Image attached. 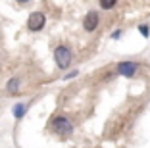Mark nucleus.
<instances>
[{"instance_id": "4", "label": "nucleus", "mask_w": 150, "mask_h": 148, "mask_svg": "<svg viewBox=\"0 0 150 148\" xmlns=\"http://www.w3.org/2000/svg\"><path fill=\"white\" fill-rule=\"evenodd\" d=\"M98 23H100V16H98V12L91 10V12L85 16V19H83V29L88 31V33H93V31H96Z\"/></svg>"}, {"instance_id": "12", "label": "nucleus", "mask_w": 150, "mask_h": 148, "mask_svg": "<svg viewBox=\"0 0 150 148\" xmlns=\"http://www.w3.org/2000/svg\"><path fill=\"white\" fill-rule=\"evenodd\" d=\"M19 4H25V2H29V0H18Z\"/></svg>"}, {"instance_id": "8", "label": "nucleus", "mask_w": 150, "mask_h": 148, "mask_svg": "<svg viewBox=\"0 0 150 148\" xmlns=\"http://www.w3.org/2000/svg\"><path fill=\"white\" fill-rule=\"evenodd\" d=\"M115 2H117V0H98V4H100L102 10H112L115 6Z\"/></svg>"}, {"instance_id": "2", "label": "nucleus", "mask_w": 150, "mask_h": 148, "mask_svg": "<svg viewBox=\"0 0 150 148\" xmlns=\"http://www.w3.org/2000/svg\"><path fill=\"white\" fill-rule=\"evenodd\" d=\"M71 60H73L71 50L66 46V44H60V46L54 48V62H56V65L60 67V69H67V67L71 65Z\"/></svg>"}, {"instance_id": "9", "label": "nucleus", "mask_w": 150, "mask_h": 148, "mask_svg": "<svg viewBox=\"0 0 150 148\" xmlns=\"http://www.w3.org/2000/svg\"><path fill=\"white\" fill-rule=\"evenodd\" d=\"M139 31H141V35H142V37H150V29H148V25H141V27H139Z\"/></svg>"}, {"instance_id": "11", "label": "nucleus", "mask_w": 150, "mask_h": 148, "mask_svg": "<svg viewBox=\"0 0 150 148\" xmlns=\"http://www.w3.org/2000/svg\"><path fill=\"white\" fill-rule=\"evenodd\" d=\"M119 37H121V31H114L112 33V39H119Z\"/></svg>"}, {"instance_id": "10", "label": "nucleus", "mask_w": 150, "mask_h": 148, "mask_svg": "<svg viewBox=\"0 0 150 148\" xmlns=\"http://www.w3.org/2000/svg\"><path fill=\"white\" fill-rule=\"evenodd\" d=\"M77 75H79V71L73 69V71H69L67 75H64V79H73V77H77Z\"/></svg>"}, {"instance_id": "5", "label": "nucleus", "mask_w": 150, "mask_h": 148, "mask_svg": "<svg viewBox=\"0 0 150 148\" xmlns=\"http://www.w3.org/2000/svg\"><path fill=\"white\" fill-rule=\"evenodd\" d=\"M139 71V64L135 62H119L117 64V73L123 77H133Z\"/></svg>"}, {"instance_id": "6", "label": "nucleus", "mask_w": 150, "mask_h": 148, "mask_svg": "<svg viewBox=\"0 0 150 148\" xmlns=\"http://www.w3.org/2000/svg\"><path fill=\"white\" fill-rule=\"evenodd\" d=\"M19 87H21L19 77H12L8 83H6V92H8V94H18V92H19Z\"/></svg>"}, {"instance_id": "7", "label": "nucleus", "mask_w": 150, "mask_h": 148, "mask_svg": "<svg viewBox=\"0 0 150 148\" xmlns=\"http://www.w3.org/2000/svg\"><path fill=\"white\" fill-rule=\"evenodd\" d=\"M25 112H27V104L25 102H19V104L13 106V118L16 119H21L23 115H25Z\"/></svg>"}, {"instance_id": "1", "label": "nucleus", "mask_w": 150, "mask_h": 148, "mask_svg": "<svg viewBox=\"0 0 150 148\" xmlns=\"http://www.w3.org/2000/svg\"><path fill=\"white\" fill-rule=\"evenodd\" d=\"M50 129L60 137H69L73 133V125H71L69 118H66V115H56L50 119Z\"/></svg>"}, {"instance_id": "3", "label": "nucleus", "mask_w": 150, "mask_h": 148, "mask_svg": "<svg viewBox=\"0 0 150 148\" xmlns=\"http://www.w3.org/2000/svg\"><path fill=\"white\" fill-rule=\"evenodd\" d=\"M46 25V16L42 12H33L27 19V29L29 31H40Z\"/></svg>"}]
</instances>
